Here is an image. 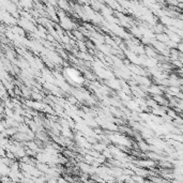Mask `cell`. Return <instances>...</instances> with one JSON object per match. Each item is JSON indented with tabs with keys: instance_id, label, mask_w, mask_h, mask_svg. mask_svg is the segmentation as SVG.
Wrapping results in <instances>:
<instances>
[{
	"instance_id": "cell-1",
	"label": "cell",
	"mask_w": 183,
	"mask_h": 183,
	"mask_svg": "<svg viewBox=\"0 0 183 183\" xmlns=\"http://www.w3.org/2000/svg\"><path fill=\"white\" fill-rule=\"evenodd\" d=\"M67 76L74 81V83H77V84H80L84 81V78L81 77L80 74L78 73L77 71L74 70V69H67Z\"/></svg>"
},
{
	"instance_id": "cell-2",
	"label": "cell",
	"mask_w": 183,
	"mask_h": 183,
	"mask_svg": "<svg viewBox=\"0 0 183 183\" xmlns=\"http://www.w3.org/2000/svg\"><path fill=\"white\" fill-rule=\"evenodd\" d=\"M150 92L155 94L156 96L158 95H162V89L160 88V87H158V86H152L151 88H150Z\"/></svg>"
},
{
	"instance_id": "cell-3",
	"label": "cell",
	"mask_w": 183,
	"mask_h": 183,
	"mask_svg": "<svg viewBox=\"0 0 183 183\" xmlns=\"http://www.w3.org/2000/svg\"><path fill=\"white\" fill-rule=\"evenodd\" d=\"M178 48H179V50L181 53H183V43H180L179 45H178Z\"/></svg>"
},
{
	"instance_id": "cell-4",
	"label": "cell",
	"mask_w": 183,
	"mask_h": 183,
	"mask_svg": "<svg viewBox=\"0 0 183 183\" xmlns=\"http://www.w3.org/2000/svg\"><path fill=\"white\" fill-rule=\"evenodd\" d=\"M181 63L183 64V58H181Z\"/></svg>"
}]
</instances>
